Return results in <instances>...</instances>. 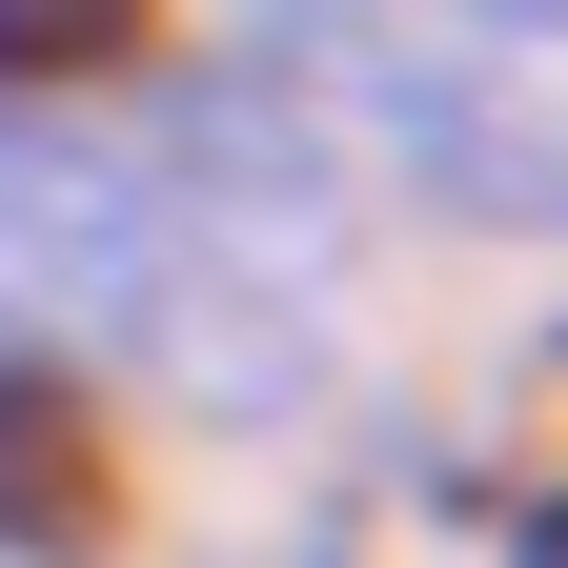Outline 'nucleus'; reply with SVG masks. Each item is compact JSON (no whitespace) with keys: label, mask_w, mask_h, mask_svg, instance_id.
<instances>
[{"label":"nucleus","mask_w":568,"mask_h":568,"mask_svg":"<svg viewBox=\"0 0 568 568\" xmlns=\"http://www.w3.org/2000/svg\"><path fill=\"white\" fill-rule=\"evenodd\" d=\"M163 183H142V142H61V122H0V325L21 345H142L163 305Z\"/></svg>","instance_id":"1"},{"label":"nucleus","mask_w":568,"mask_h":568,"mask_svg":"<svg viewBox=\"0 0 568 568\" xmlns=\"http://www.w3.org/2000/svg\"><path fill=\"white\" fill-rule=\"evenodd\" d=\"M102 528V406H82V366H0V548H82Z\"/></svg>","instance_id":"2"},{"label":"nucleus","mask_w":568,"mask_h":568,"mask_svg":"<svg viewBox=\"0 0 568 568\" xmlns=\"http://www.w3.org/2000/svg\"><path fill=\"white\" fill-rule=\"evenodd\" d=\"M142 41V0H0V82H102Z\"/></svg>","instance_id":"3"}]
</instances>
